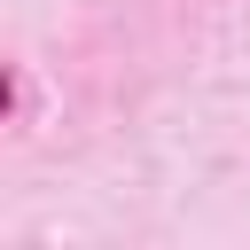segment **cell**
<instances>
[{
    "label": "cell",
    "mask_w": 250,
    "mask_h": 250,
    "mask_svg": "<svg viewBox=\"0 0 250 250\" xmlns=\"http://www.w3.org/2000/svg\"><path fill=\"white\" fill-rule=\"evenodd\" d=\"M0 109H8V78H0Z\"/></svg>",
    "instance_id": "cell-1"
}]
</instances>
